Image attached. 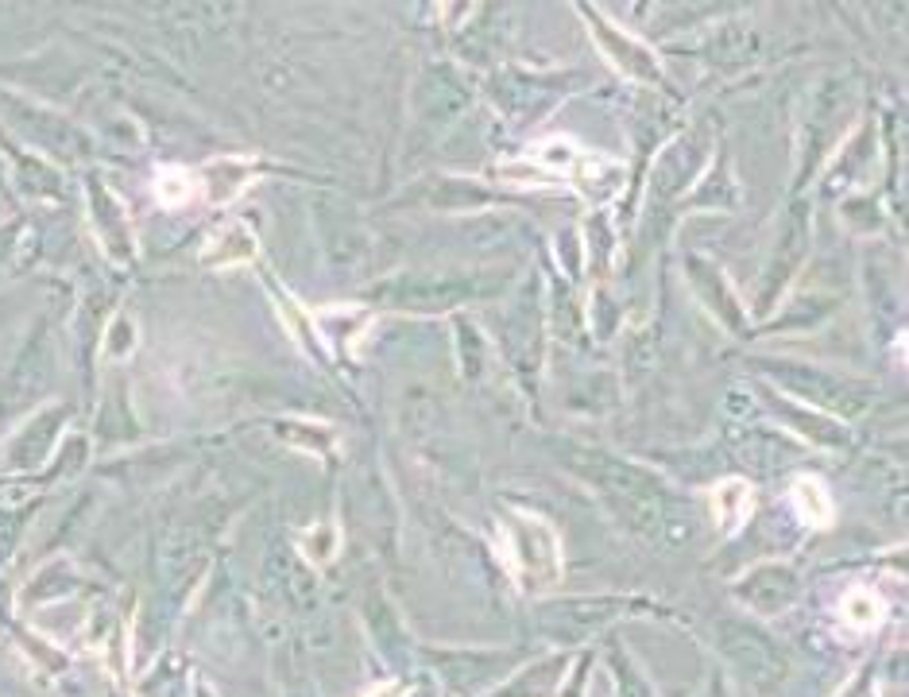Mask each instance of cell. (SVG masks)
Masks as SVG:
<instances>
[{
    "label": "cell",
    "instance_id": "cell-1",
    "mask_svg": "<svg viewBox=\"0 0 909 697\" xmlns=\"http://www.w3.org/2000/svg\"><path fill=\"white\" fill-rule=\"evenodd\" d=\"M503 539H507V562L515 581L527 593H546L554 589L561 577V543L558 531L542 516L530 512H511L503 523Z\"/></svg>",
    "mask_w": 909,
    "mask_h": 697
},
{
    "label": "cell",
    "instance_id": "cell-4",
    "mask_svg": "<svg viewBox=\"0 0 909 697\" xmlns=\"http://www.w3.org/2000/svg\"><path fill=\"white\" fill-rule=\"evenodd\" d=\"M252 252H256V241H252V233L248 229H240V225H233V229H225L221 237H213V244H209L206 260L213 264L217 260V268H233V264H244V260H252Z\"/></svg>",
    "mask_w": 909,
    "mask_h": 697
},
{
    "label": "cell",
    "instance_id": "cell-6",
    "mask_svg": "<svg viewBox=\"0 0 909 697\" xmlns=\"http://www.w3.org/2000/svg\"><path fill=\"white\" fill-rule=\"evenodd\" d=\"M155 190H159V198H163L167 206H178V202H186V198H190V190H194V186H190L186 175H178L175 167H167V171L155 179Z\"/></svg>",
    "mask_w": 909,
    "mask_h": 697
},
{
    "label": "cell",
    "instance_id": "cell-2",
    "mask_svg": "<svg viewBox=\"0 0 909 697\" xmlns=\"http://www.w3.org/2000/svg\"><path fill=\"white\" fill-rule=\"evenodd\" d=\"M751 508H755V488L747 481H724L712 488V516L724 535H735L747 523Z\"/></svg>",
    "mask_w": 909,
    "mask_h": 697
},
{
    "label": "cell",
    "instance_id": "cell-3",
    "mask_svg": "<svg viewBox=\"0 0 909 697\" xmlns=\"http://www.w3.org/2000/svg\"><path fill=\"white\" fill-rule=\"evenodd\" d=\"M790 496H793V508L801 512V519L809 527H828L832 523V496H828V488L817 477H801L793 485Z\"/></svg>",
    "mask_w": 909,
    "mask_h": 697
},
{
    "label": "cell",
    "instance_id": "cell-5",
    "mask_svg": "<svg viewBox=\"0 0 909 697\" xmlns=\"http://www.w3.org/2000/svg\"><path fill=\"white\" fill-rule=\"evenodd\" d=\"M840 616L848 620L855 632H867V628H875L882 620V605L875 593H867V589H851L848 597H844V605H840Z\"/></svg>",
    "mask_w": 909,
    "mask_h": 697
}]
</instances>
